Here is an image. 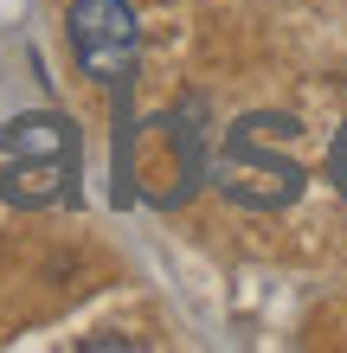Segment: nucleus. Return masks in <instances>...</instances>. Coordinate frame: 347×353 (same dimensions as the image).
<instances>
[{"mask_svg":"<svg viewBox=\"0 0 347 353\" xmlns=\"http://www.w3.org/2000/svg\"><path fill=\"white\" fill-rule=\"evenodd\" d=\"M296 122L290 116H244L226 135V148L212 161V180L226 186L238 205L277 212L302 193V161H296Z\"/></svg>","mask_w":347,"mask_h":353,"instance_id":"1","label":"nucleus"},{"mask_svg":"<svg viewBox=\"0 0 347 353\" xmlns=\"http://www.w3.org/2000/svg\"><path fill=\"white\" fill-rule=\"evenodd\" d=\"M0 148H7V174H0V193L19 205H46L65 193L71 161H77V135L65 116H19L0 129Z\"/></svg>","mask_w":347,"mask_h":353,"instance_id":"2","label":"nucleus"},{"mask_svg":"<svg viewBox=\"0 0 347 353\" xmlns=\"http://www.w3.org/2000/svg\"><path fill=\"white\" fill-rule=\"evenodd\" d=\"M71 52L84 77H97L103 90H129V77L141 65V32H135V7L129 0H71Z\"/></svg>","mask_w":347,"mask_h":353,"instance_id":"3","label":"nucleus"},{"mask_svg":"<svg viewBox=\"0 0 347 353\" xmlns=\"http://www.w3.org/2000/svg\"><path fill=\"white\" fill-rule=\"evenodd\" d=\"M328 174H335V186L347 193V129L335 135V154H328Z\"/></svg>","mask_w":347,"mask_h":353,"instance_id":"4","label":"nucleus"}]
</instances>
